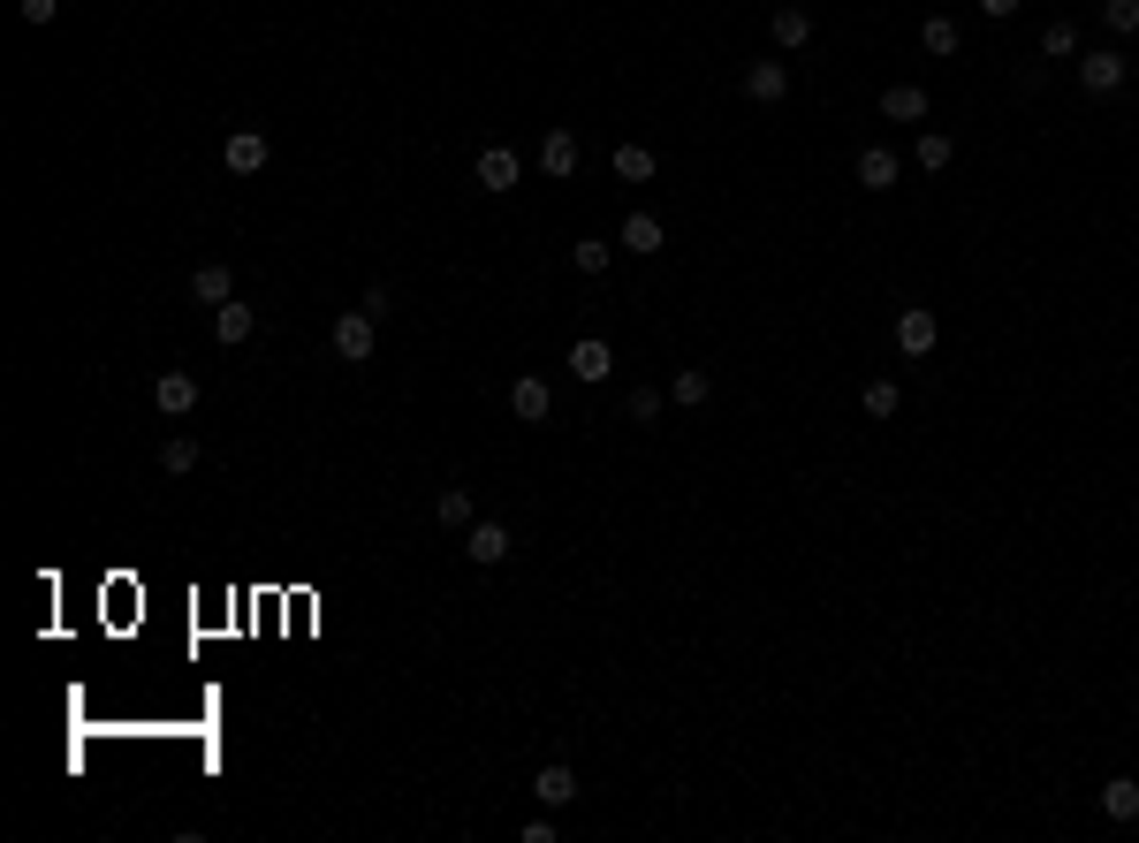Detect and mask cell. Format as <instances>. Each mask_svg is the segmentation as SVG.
I'll use <instances>...</instances> for the list:
<instances>
[{
    "label": "cell",
    "mask_w": 1139,
    "mask_h": 843,
    "mask_svg": "<svg viewBox=\"0 0 1139 843\" xmlns=\"http://www.w3.org/2000/svg\"><path fill=\"white\" fill-rule=\"evenodd\" d=\"M669 395H676V403H707V395H715V380L699 373V365H684V373L669 380Z\"/></svg>",
    "instance_id": "23"
},
{
    "label": "cell",
    "mask_w": 1139,
    "mask_h": 843,
    "mask_svg": "<svg viewBox=\"0 0 1139 843\" xmlns=\"http://www.w3.org/2000/svg\"><path fill=\"white\" fill-rule=\"evenodd\" d=\"M464 555L479 562V570H494V562L509 555V525H494V517H479V525H471V540H464Z\"/></svg>",
    "instance_id": "10"
},
{
    "label": "cell",
    "mask_w": 1139,
    "mask_h": 843,
    "mask_svg": "<svg viewBox=\"0 0 1139 843\" xmlns=\"http://www.w3.org/2000/svg\"><path fill=\"white\" fill-rule=\"evenodd\" d=\"M1101 813H1109V821H1139V783H1132V775L1101 783Z\"/></svg>",
    "instance_id": "17"
},
{
    "label": "cell",
    "mask_w": 1139,
    "mask_h": 843,
    "mask_svg": "<svg viewBox=\"0 0 1139 843\" xmlns=\"http://www.w3.org/2000/svg\"><path fill=\"white\" fill-rule=\"evenodd\" d=\"M1041 53H1049V61H1071V53H1079V31H1071V23H1049V31H1041Z\"/></svg>",
    "instance_id": "27"
},
{
    "label": "cell",
    "mask_w": 1139,
    "mask_h": 843,
    "mask_svg": "<svg viewBox=\"0 0 1139 843\" xmlns=\"http://www.w3.org/2000/svg\"><path fill=\"white\" fill-rule=\"evenodd\" d=\"M433 517H441V525H471V494H464V487H441Z\"/></svg>",
    "instance_id": "26"
},
{
    "label": "cell",
    "mask_w": 1139,
    "mask_h": 843,
    "mask_svg": "<svg viewBox=\"0 0 1139 843\" xmlns=\"http://www.w3.org/2000/svg\"><path fill=\"white\" fill-rule=\"evenodd\" d=\"M153 403H160V419H190V411H198V380H190V373H160V380H153Z\"/></svg>",
    "instance_id": "6"
},
{
    "label": "cell",
    "mask_w": 1139,
    "mask_h": 843,
    "mask_svg": "<svg viewBox=\"0 0 1139 843\" xmlns=\"http://www.w3.org/2000/svg\"><path fill=\"white\" fill-rule=\"evenodd\" d=\"M866 419H896V380H866Z\"/></svg>",
    "instance_id": "28"
},
{
    "label": "cell",
    "mask_w": 1139,
    "mask_h": 843,
    "mask_svg": "<svg viewBox=\"0 0 1139 843\" xmlns=\"http://www.w3.org/2000/svg\"><path fill=\"white\" fill-rule=\"evenodd\" d=\"M1117 85H1125V53H1117V46H1094V53H1079V91L1109 99Z\"/></svg>",
    "instance_id": "3"
},
{
    "label": "cell",
    "mask_w": 1139,
    "mask_h": 843,
    "mask_svg": "<svg viewBox=\"0 0 1139 843\" xmlns=\"http://www.w3.org/2000/svg\"><path fill=\"white\" fill-rule=\"evenodd\" d=\"M1025 0H980V16H1018Z\"/></svg>",
    "instance_id": "32"
},
{
    "label": "cell",
    "mask_w": 1139,
    "mask_h": 843,
    "mask_svg": "<svg viewBox=\"0 0 1139 843\" xmlns=\"http://www.w3.org/2000/svg\"><path fill=\"white\" fill-rule=\"evenodd\" d=\"M1101 23H1109L1117 39H1132V31H1139V0H1101Z\"/></svg>",
    "instance_id": "25"
},
{
    "label": "cell",
    "mask_w": 1139,
    "mask_h": 843,
    "mask_svg": "<svg viewBox=\"0 0 1139 843\" xmlns=\"http://www.w3.org/2000/svg\"><path fill=\"white\" fill-rule=\"evenodd\" d=\"M578 168V129H548L540 137V175H570Z\"/></svg>",
    "instance_id": "11"
},
{
    "label": "cell",
    "mask_w": 1139,
    "mask_h": 843,
    "mask_svg": "<svg viewBox=\"0 0 1139 843\" xmlns=\"http://www.w3.org/2000/svg\"><path fill=\"white\" fill-rule=\"evenodd\" d=\"M745 91H753L759 107H775V99L791 91V69H783V61H753V69H745Z\"/></svg>",
    "instance_id": "12"
},
{
    "label": "cell",
    "mask_w": 1139,
    "mask_h": 843,
    "mask_svg": "<svg viewBox=\"0 0 1139 843\" xmlns=\"http://www.w3.org/2000/svg\"><path fill=\"white\" fill-rule=\"evenodd\" d=\"M616 175H623V183H646V175H654V153H646V145H616Z\"/></svg>",
    "instance_id": "24"
},
{
    "label": "cell",
    "mask_w": 1139,
    "mask_h": 843,
    "mask_svg": "<svg viewBox=\"0 0 1139 843\" xmlns=\"http://www.w3.org/2000/svg\"><path fill=\"white\" fill-rule=\"evenodd\" d=\"M190 464H198V441H190V433H168V441H160V471H175V479H183Z\"/></svg>",
    "instance_id": "21"
},
{
    "label": "cell",
    "mask_w": 1139,
    "mask_h": 843,
    "mask_svg": "<svg viewBox=\"0 0 1139 843\" xmlns=\"http://www.w3.org/2000/svg\"><path fill=\"white\" fill-rule=\"evenodd\" d=\"M934 342H942V320H934L927 304H904V312H896V350H904V357H927Z\"/></svg>",
    "instance_id": "2"
},
{
    "label": "cell",
    "mask_w": 1139,
    "mask_h": 843,
    "mask_svg": "<svg viewBox=\"0 0 1139 843\" xmlns=\"http://www.w3.org/2000/svg\"><path fill=\"white\" fill-rule=\"evenodd\" d=\"M335 357L342 365H365V357H373V312H365V304H350V312L335 320Z\"/></svg>",
    "instance_id": "1"
},
{
    "label": "cell",
    "mask_w": 1139,
    "mask_h": 843,
    "mask_svg": "<svg viewBox=\"0 0 1139 843\" xmlns=\"http://www.w3.org/2000/svg\"><path fill=\"white\" fill-rule=\"evenodd\" d=\"M661 244H669V236H661V220H654V213H631V220H623V252L654 258V252H661Z\"/></svg>",
    "instance_id": "15"
},
{
    "label": "cell",
    "mask_w": 1139,
    "mask_h": 843,
    "mask_svg": "<svg viewBox=\"0 0 1139 843\" xmlns=\"http://www.w3.org/2000/svg\"><path fill=\"white\" fill-rule=\"evenodd\" d=\"M570 373L586 380V388H600V380L616 373V350H608L600 335H578V342H570Z\"/></svg>",
    "instance_id": "5"
},
{
    "label": "cell",
    "mask_w": 1139,
    "mask_h": 843,
    "mask_svg": "<svg viewBox=\"0 0 1139 843\" xmlns=\"http://www.w3.org/2000/svg\"><path fill=\"white\" fill-rule=\"evenodd\" d=\"M252 327H258V312H252V304H236V296H228V304H213V342H220V350L252 342Z\"/></svg>",
    "instance_id": "8"
},
{
    "label": "cell",
    "mask_w": 1139,
    "mask_h": 843,
    "mask_svg": "<svg viewBox=\"0 0 1139 843\" xmlns=\"http://www.w3.org/2000/svg\"><path fill=\"white\" fill-rule=\"evenodd\" d=\"M532 798H540V805H570V798H578V775H570V767H540V775H532Z\"/></svg>",
    "instance_id": "16"
},
{
    "label": "cell",
    "mask_w": 1139,
    "mask_h": 843,
    "mask_svg": "<svg viewBox=\"0 0 1139 843\" xmlns=\"http://www.w3.org/2000/svg\"><path fill=\"white\" fill-rule=\"evenodd\" d=\"M509 411H517V419H524V425H540V419H548V411H554V388H548V380H540V373H524V380H517V388H509Z\"/></svg>",
    "instance_id": "9"
},
{
    "label": "cell",
    "mask_w": 1139,
    "mask_h": 843,
    "mask_svg": "<svg viewBox=\"0 0 1139 843\" xmlns=\"http://www.w3.org/2000/svg\"><path fill=\"white\" fill-rule=\"evenodd\" d=\"M517 175H524V160H517L509 145H487V153H479V190L502 198V190H517Z\"/></svg>",
    "instance_id": "7"
},
{
    "label": "cell",
    "mask_w": 1139,
    "mask_h": 843,
    "mask_svg": "<svg viewBox=\"0 0 1139 843\" xmlns=\"http://www.w3.org/2000/svg\"><path fill=\"white\" fill-rule=\"evenodd\" d=\"M882 115H888V122H927V91H920V85H888L882 91Z\"/></svg>",
    "instance_id": "14"
},
{
    "label": "cell",
    "mask_w": 1139,
    "mask_h": 843,
    "mask_svg": "<svg viewBox=\"0 0 1139 843\" xmlns=\"http://www.w3.org/2000/svg\"><path fill=\"white\" fill-rule=\"evenodd\" d=\"M858 190H896V153L888 145H866L858 153Z\"/></svg>",
    "instance_id": "13"
},
{
    "label": "cell",
    "mask_w": 1139,
    "mask_h": 843,
    "mask_svg": "<svg viewBox=\"0 0 1139 843\" xmlns=\"http://www.w3.org/2000/svg\"><path fill=\"white\" fill-rule=\"evenodd\" d=\"M266 129H228V145H220V160H228V175H258L266 168Z\"/></svg>",
    "instance_id": "4"
},
{
    "label": "cell",
    "mask_w": 1139,
    "mask_h": 843,
    "mask_svg": "<svg viewBox=\"0 0 1139 843\" xmlns=\"http://www.w3.org/2000/svg\"><path fill=\"white\" fill-rule=\"evenodd\" d=\"M631 419H638V425L661 419V395H654V388H631Z\"/></svg>",
    "instance_id": "30"
},
{
    "label": "cell",
    "mask_w": 1139,
    "mask_h": 843,
    "mask_svg": "<svg viewBox=\"0 0 1139 843\" xmlns=\"http://www.w3.org/2000/svg\"><path fill=\"white\" fill-rule=\"evenodd\" d=\"M813 39V16L805 8H775V46H805Z\"/></svg>",
    "instance_id": "20"
},
{
    "label": "cell",
    "mask_w": 1139,
    "mask_h": 843,
    "mask_svg": "<svg viewBox=\"0 0 1139 843\" xmlns=\"http://www.w3.org/2000/svg\"><path fill=\"white\" fill-rule=\"evenodd\" d=\"M61 16V0H23V23H53Z\"/></svg>",
    "instance_id": "31"
},
{
    "label": "cell",
    "mask_w": 1139,
    "mask_h": 843,
    "mask_svg": "<svg viewBox=\"0 0 1139 843\" xmlns=\"http://www.w3.org/2000/svg\"><path fill=\"white\" fill-rule=\"evenodd\" d=\"M608 258H616V244H600V236L570 244V266H578V274H608Z\"/></svg>",
    "instance_id": "22"
},
{
    "label": "cell",
    "mask_w": 1139,
    "mask_h": 843,
    "mask_svg": "<svg viewBox=\"0 0 1139 843\" xmlns=\"http://www.w3.org/2000/svg\"><path fill=\"white\" fill-rule=\"evenodd\" d=\"M912 160H920V168H950V137H942V129H927V137H920V153H912Z\"/></svg>",
    "instance_id": "29"
},
{
    "label": "cell",
    "mask_w": 1139,
    "mask_h": 843,
    "mask_svg": "<svg viewBox=\"0 0 1139 843\" xmlns=\"http://www.w3.org/2000/svg\"><path fill=\"white\" fill-rule=\"evenodd\" d=\"M190 296H198V304H228V296H236V274H228V266H198V274H190Z\"/></svg>",
    "instance_id": "18"
},
{
    "label": "cell",
    "mask_w": 1139,
    "mask_h": 843,
    "mask_svg": "<svg viewBox=\"0 0 1139 843\" xmlns=\"http://www.w3.org/2000/svg\"><path fill=\"white\" fill-rule=\"evenodd\" d=\"M920 46H927L934 61H950V53H958V23H950V16H927V23H920Z\"/></svg>",
    "instance_id": "19"
}]
</instances>
